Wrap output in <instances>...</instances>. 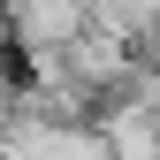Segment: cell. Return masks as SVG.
Segmentation results:
<instances>
[{"mask_svg": "<svg viewBox=\"0 0 160 160\" xmlns=\"http://www.w3.org/2000/svg\"><path fill=\"white\" fill-rule=\"evenodd\" d=\"M0 15H8L15 53H61L84 31V0H0Z\"/></svg>", "mask_w": 160, "mask_h": 160, "instance_id": "6da1fadb", "label": "cell"}, {"mask_svg": "<svg viewBox=\"0 0 160 160\" xmlns=\"http://www.w3.org/2000/svg\"><path fill=\"white\" fill-rule=\"evenodd\" d=\"M61 61H69V76H76L92 99H107L114 84H122V69L137 61V46H130V38H114V31H99V23H84V31L61 46Z\"/></svg>", "mask_w": 160, "mask_h": 160, "instance_id": "7a4b0ae2", "label": "cell"}]
</instances>
